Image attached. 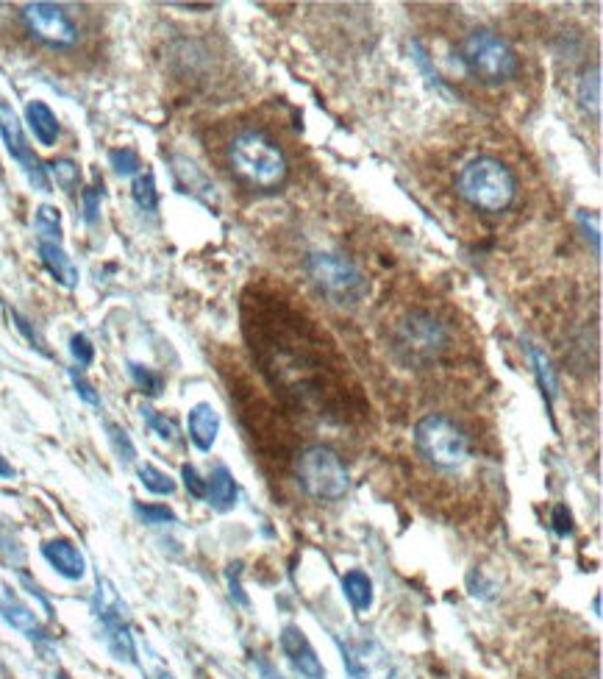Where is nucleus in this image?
I'll list each match as a JSON object with an SVG mask.
<instances>
[{
    "mask_svg": "<svg viewBox=\"0 0 603 679\" xmlns=\"http://www.w3.org/2000/svg\"><path fill=\"white\" fill-rule=\"evenodd\" d=\"M259 671H262L264 679H284V677H281V674H276V668L270 666V663H264V660H262V663H259Z\"/></svg>",
    "mask_w": 603,
    "mask_h": 679,
    "instance_id": "a19ab883",
    "label": "nucleus"
},
{
    "mask_svg": "<svg viewBox=\"0 0 603 679\" xmlns=\"http://www.w3.org/2000/svg\"><path fill=\"white\" fill-rule=\"evenodd\" d=\"M342 593L356 613H367L373 607V579L367 577L362 568H351L342 577Z\"/></svg>",
    "mask_w": 603,
    "mask_h": 679,
    "instance_id": "6ab92c4d",
    "label": "nucleus"
},
{
    "mask_svg": "<svg viewBox=\"0 0 603 679\" xmlns=\"http://www.w3.org/2000/svg\"><path fill=\"white\" fill-rule=\"evenodd\" d=\"M295 476L301 490L315 501H342L351 490V474L345 462L328 446H309L295 457Z\"/></svg>",
    "mask_w": 603,
    "mask_h": 679,
    "instance_id": "39448f33",
    "label": "nucleus"
},
{
    "mask_svg": "<svg viewBox=\"0 0 603 679\" xmlns=\"http://www.w3.org/2000/svg\"><path fill=\"white\" fill-rule=\"evenodd\" d=\"M448 343H451L448 326L428 309H409L395 329V348L412 365L437 362L448 351Z\"/></svg>",
    "mask_w": 603,
    "mask_h": 679,
    "instance_id": "423d86ee",
    "label": "nucleus"
},
{
    "mask_svg": "<svg viewBox=\"0 0 603 679\" xmlns=\"http://www.w3.org/2000/svg\"><path fill=\"white\" fill-rule=\"evenodd\" d=\"M128 373H131V379H134V385H137L139 393H145V396H162L164 390V376L162 373H156L153 368H148V365H139V362H128Z\"/></svg>",
    "mask_w": 603,
    "mask_h": 679,
    "instance_id": "a878e982",
    "label": "nucleus"
},
{
    "mask_svg": "<svg viewBox=\"0 0 603 679\" xmlns=\"http://www.w3.org/2000/svg\"><path fill=\"white\" fill-rule=\"evenodd\" d=\"M45 173H51V179L59 184V190L64 193H76L78 184H81V167L73 162V159H53L45 165Z\"/></svg>",
    "mask_w": 603,
    "mask_h": 679,
    "instance_id": "b1692460",
    "label": "nucleus"
},
{
    "mask_svg": "<svg viewBox=\"0 0 603 679\" xmlns=\"http://www.w3.org/2000/svg\"><path fill=\"white\" fill-rule=\"evenodd\" d=\"M456 193L478 212L501 215L517 198V179L512 167L495 156H478L456 176Z\"/></svg>",
    "mask_w": 603,
    "mask_h": 679,
    "instance_id": "f03ea898",
    "label": "nucleus"
},
{
    "mask_svg": "<svg viewBox=\"0 0 603 679\" xmlns=\"http://www.w3.org/2000/svg\"><path fill=\"white\" fill-rule=\"evenodd\" d=\"M306 276L315 284L317 293L334 307H359L367 295V279L362 270L353 265L351 259L342 254H328L315 251L306 257Z\"/></svg>",
    "mask_w": 603,
    "mask_h": 679,
    "instance_id": "7ed1b4c3",
    "label": "nucleus"
},
{
    "mask_svg": "<svg viewBox=\"0 0 603 679\" xmlns=\"http://www.w3.org/2000/svg\"><path fill=\"white\" fill-rule=\"evenodd\" d=\"M0 618H3L12 629H17L20 635H26L28 641L34 643V646H39V649L51 646L48 629L42 627V621L37 618V613H34L28 604H23V599H20L12 588H6L3 590V596H0Z\"/></svg>",
    "mask_w": 603,
    "mask_h": 679,
    "instance_id": "ddd939ff",
    "label": "nucleus"
},
{
    "mask_svg": "<svg viewBox=\"0 0 603 679\" xmlns=\"http://www.w3.org/2000/svg\"><path fill=\"white\" fill-rule=\"evenodd\" d=\"M106 432H109V443H112L114 454H117L120 460L126 462V465L137 460V446H134L131 435H128L120 423H106Z\"/></svg>",
    "mask_w": 603,
    "mask_h": 679,
    "instance_id": "c85d7f7f",
    "label": "nucleus"
},
{
    "mask_svg": "<svg viewBox=\"0 0 603 679\" xmlns=\"http://www.w3.org/2000/svg\"><path fill=\"white\" fill-rule=\"evenodd\" d=\"M142 418H145V423H148V429H151L153 435L162 437L164 443H176L178 440V423L170 418V415H164V412H156L153 407H142Z\"/></svg>",
    "mask_w": 603,
    "mask_h": 679,
    "instance_id": "bb28decb",
    "label": "nucleus"
},
{
    "mask_svg": "<svg viewBox=\"0 0 603 679\" xmlns=\"http://www.w3.org/2000/svg\"><path fill=\"white\" fill-rule=\"evenodd\" d=\"M156 679H176V677H170L167 671H159V674H156Z\"/></svg>",
    "mask_w": 603,
    "mask_h": 679,
    "instance_id": "79ce46f5",
    "label": "nucleus"
},
{
    "mask_svg": "<svg viewBox=\"0 0 603 679\" xmlns=\"http://www.w3.org/2000/svg\"><path fill=\"white\" fill-rule=\"evenodd\" d=\"M137 476L139 482H142V487H145L148 493H153V496H173V493H176L178 487L176 479H170V476L164 474V471H159V468L151 465V462L139 465Z\"/></svg>",
    "mask_w": 603,
    "mask_h": 679,
    "instance_id": "393cba45",
    "label": "nucleus"
},
{
    "mask_svg": "<svg viewBox=\"0 0 603 679\" xmlns=\"http://www.w3.org/2000/svg\"><path fill=\"white\" fill-rule=\"evenodd\" d=\"M228 165L239 181L253 190L273 193L284 187L289 176V165L278 142L262 129H245L228 145Z\"/></svg>",
    "mask_w": 603,
    "mask_h": 679,
    "instance_id": "f257e3e1",
    "label": "nucleus"
},
{
    "mask_svg": "<svg viewBox=\"0 0 603 679\" xmlns=\"http://www.w3.org/2000/svg\"><path fill=\"white\" fill-rule=\"evenodd\" d=\"M551 524H553V532H556L559 538L573 535V515H570V510H567V504H556V507H553Z\"/></svg>",
    "mask_w": 603,
    "mask_h": 679,
    "instance_id": "e433bc0d",
    "label": "nucleus"
},
{
    "mask_svg": "<svg viewBox=\"0 0 603 679\" xmlns=\"http://www.w3.org/2000/svg\"><path fill=\"white\" fill-rule=\"evenodd\" d=\"M23 23H26L28 34L39 39L48 48H76L78 42V28L73 23V17L64 12V6L59 3H28L23 6Z\"/></svg>",
    "mask_w": 603,
    "mask_h": 679,
    "instance_id": "1a4fd4ad",
    "label": "nucleus"
},
{
    "mask_svg": "<svg viewBox=\"0 0 603 679\" xmlns=\"http://www.w3.org/2000/svg\"><path fill=\"white\" fill-rule=\"evenodd\" d=\"M220 412L214 410L212 404H195L187 415V429L189 440L198 451H212V446L217 443V435H220Z\"/></svg>",
    "mask_w": 603,
    "mask_h": 679,
    "instance_id": "2eb2a0df",
    "label": "nucleus"
},
{
    "mask_svg": "<svg viewBox=\"0 0 603 679\" xmlns=\"http://www.w3.org/2000/svg\"><path fill=\"white\" fill-rule=\"evenodd\" d=\"M0 479H14L12 462L6 460V457H3V454H0Z\"/></svg>",
    "mask_w": 603,
    "mask_h": 679,
    "instance_id": "ea45409f",
    "label": "nucleus"
},
{
    "mask_svg": "<svg viewBox=\"0 0 603 679\" xmlns=\"http://www.w3.org/2000/svg\"><path fill=\"white\" fill-rule=\"evenodd\" d=\"M12 321L17 323V329H20V334H23V337H26V340H28V346L37 348L42 357H51V351L45 348V340H42V334H39L37 329H34V326H31V321H28V318H23V315H20L17 309H12Z\"/></svg>",
    "mask_w": 603,
    "mask_h": 679,
    "instance_id": "473e14b6",
    "label": "nucleus"
},
{
    "mask_svg": "<svg viewBox=\"0 0 603 679\" xmlns=\"http://www.w3.org/2000/svg\"><path fill=\"white\" fill-rule=\"evenodd\" d=\"M70 354L76 359V368H81V371L95 362V346H92L87 334H73L70 337Z\"/></svg>",
    "mask_w": 603,
    "mask_h": 679,
    "instance_id": "7c9ffc66",
    "label": "nucleus"
},
{
    "mask_svg": "<svg viewBox=\"0 0 603 679\" xmlns=\"http://www.w3.org/2000/svg\"><path fill=\"white\" fill-rule=\"evenodd\" d=\"M578 101L592 117H601V70L592 67L578 84Z\"/></svg>",
    "mask_w": 603,
    "mask_h": 679,
    "instance_id": "5701e85b",
    "label": "nucleus"
},
{
    "mask_svg": "<svg viewBox=\"0 0 603 679\" xmlns=\"http://www.w3.org/2000/svg\"><path fill=\"white\" fill-rule=\"evenodd\" d=\"M39 551H42V557L48 560V565H51L53 571H56L59 577L67 579V582H81V579L87 577V560H84V554H81V549H78L73 540L67 538L45 540Z\"/></svg>",
    "mask_w": 603,
    "mask_h": 679,
    "instance_id": "4468645a",
    "label": "nucleus"
},
{
    "mask_svg": "<svg viewBox=\"0 0 603 679\" xmlns=\"http://www.w3.org/2000/svg\"><path fill=\"white\" fill-rule=\"evenodd\" d=\"M578 223H581V229L587 231V240H592V248H595V254H601V234H598V218H590L587 212H581V215H578Z\"/></svg>",
    "mask_w": 603,
    "mask_h": 679,
    "instance_id": "58836bf2",
    "label": "nucleus"
},
{
    "mask_svg": "<svg viewBox=\"0 0 603 679\" xmlns=\"http://www.w3.org/2000/svg\"><path fill=\"white\" fill-rule=\"evenodd\" d=\"M101 198H103V184H92L84 190L81 201H84V220L89 226H95L101 218Z\"/></svg>",
    "mask_w": 603,
    "mask_h": 679,
    "instance_id": "2f4dec72",
    "label": "nucleus"
},
{
    "mask_svg": "<svg viewBox=\"0 0 603 679\" xmlns=\"http://www.w3.org/2000/svg\"><path fill=\"white\" fill-rule=\"evenodd\" d=\"M37 251H39V262H42V268L48 270V273H51L56 282L62 284V287H67V290L78 287L76 262L67 257V251H64L62 245H59V243H37Z\"/></svg>",
    "mask_w": 603,
    "mask_h": 679,
    "instance_id": "dca6fc26",
    "label": "nucleus"
},
{
    "mask_svg": "<svg viewBox=\"0 0 603 679\" xmlns=\"http://www.w3.org/2000/svg\"><path fill=\"white\" fill-rule=\"evenodd\" d=\"M0 140L6 145V151L12 156L17 165L23 167L26 179L31 181V187L39 190V193H48L51 184H48V173H45V165L39 162L34 148L28 145L26 131H23V123L14 112V106L6 98H0Z\"/></svg>",
    "mask_w": 603,
    "mask_h": 679,
    "instance_id": "9d476101",
    "label": "nucleus"
},
{
    "mask_svg": "<svg viewBox=\"0 0 603 679\" xmlns=\"http://www.w3.org/2000/svg\"><path fill=\"white\" fill-rule=\"evenodd\" d=\"M412 51H415V62L420 67H423V73H426V76H428V81H431V84H434L437 90L448 95V87L442 84V78L437 76V70H431V65H428V59H426V51L420 48V42H412Z\"/></svg>",
    "mask_w": 603,
    "mask_h": 679,
    "instance_id": "4c0bfd02",
    "label": "nucleus"
},
{
    "mask_svg": "<svg viewBox=\"0 0 603 679\" xmlns=\"http://www.w3.org/2000/svg\"><path fill=\"white\" fill-rule=\"evenodd\" d=\"M181 479H184V487H187V493L192 496V499H206V479H203L201 474H198V468L195 465H184L181 468Z\"/></svg>",
    "mask_w": 603,
    "mask_h": 679,
    "instance_id": "f704fd0d",
    "label": "nucleus"
},
{
    "mask_svg": "<svg viewBox=\"0 0 603 679\" xmlns=\"http://www.w3.org/2000/svg\"><path fill=\"white\" fill-rule=\"evenodd\" d=\"M92 607H95V615L101 621L103 641L109 646L114 660L137 663V646H134V635H131V624H128V610L109 579L98 577Z\"/></svg>",
    "mask_w": 603,
    "mask_h": 679,
    "instance_id": "6e6552de",
    "label": "nucleus"
},
{
    "mask_svg": "<svg viewBox=\"0 0 603 679\" xmlns=\"http://www.w3.org/2000/svg\"><path fill=\"white\" fill-rule=\"evenodd\" d=\"M340 649L353 679H395L390 652L373 638H345L340 641Z\"/></svg>",
    "mask_w": 603,
    "mask_h": 679,
    "instance_id": "9b49d317",
    "label": "nucleus"
},
{
    "mask_svg": "<svg viewBox=\"0 0 603 679\" xmlns=\"http://www.w3.org/2000/svg\"><path fill=\"white\" fill-rule=\"evenodd\" d=\"M415 446L420 457L437 468H459L470 457V440L465 432L451 418L437 415V412L417 421Z\"/></svg>",
    "mask_w": 603,
    "mask_h": 679,
    "instance_id": "0eeeda50",
    "label": "nucleus"
},
{
    "mask_svg": "<svg viewBox=\"0 0 603 679\" xmlns=\"http://www.w3.org/2000/svg\"><path fill=\"white\" fill-rule=\"evenodd\" d=\"M70 382H73V387H76V393L81 401H87L89 407H101V396H98V390L89 385L87 376H84L81 368H70Z\"/></svg>",
    "mask_w": 603,
    "mask_h": 679,
    "instance_id": "72a5a7b5",
    "label": "nucleus"
},
{
    "mask_svg": "<svg viewBox=\"0 0 603 679\" xmlns=\"http://www.w3.org/2000/svg\"><path fill=\"white\" fill-rule=\"evenodd\" d=\"M459 59L467 67V73L481 81V84H506L520 73V59H517L515 48L498 37L495 31L478 28L473 34H467L462 48H459Z\"/></svg>",
    "mask_w": 603,
    "mask_h": 679,
    "instance_id": "20e7f679",
    "label": "nucleus"
},
{
    "mask_svg": "<svg viewBox=\"0 0 603 679\" xmlns=\"http://www.w3.org/2000/svg\"><path fill=\"white\" fill-rule=\"evenodd\" d=\"M134 513L142 524L148 526H162V524H176L178 515L167 507V504H145V501H134Z\"/></svg>",
    "mask_w": 603,
    "mask_h": 679,
    "instance_id": "cd10ccee",
    "label": "nucleus"
},
{
    "mask_svg": "<svg viewBox=\"0 0 603 679\" xmlns=\"http://www.w3.org/2000/svg\"><path fill=\"white\" fill-rule=\"evenodd\" d=\"M109 162L117 176H137L139 173V156L134 148H114L109 154Z\"/></svg>",
    "mask_w": 603,
    "mask_h": 679,
    "instance_id": "c756f323",
    "label": "nucleus"
},
{
    "mask_svg": "<svg viewBox=\"0 0 603 679\" xmlns=\"http://www.w3.org/2000/svg\"><path fill=\"white\" fill-rule=\"evenodd\" d=\"M34 231L39 243H59L62 245V212L51 204H42L34 218Z\"/></svg>",
    "mask_w": 603,
    "mask_h": 679,
    "instance_id": "412c9836",
    "label": "nucleus"
},
{
    "mask_svg": "<svg viewBox=\"0 0 603 679\" xmlns=\"http://www.w3.org/2000/svg\"><path fill=\"white\" fill-rule=\"evenodd\" d=\"M239 574H242V565H239V563L228 565V571H226L228 593H231V599H234V602H237L239 607H248V604H251V599H248V596H245V590H242Z\"/></svg>",
    "mask_w": 603,
    "mask_h": 679,
    "instance_id": "c9c22d12",
    "label": "nucleus"
},
{
    "mask_svg": "<svg viewBox=\"0 0 603 679\" xmlns=\"http://www.w3.org/2000/svg\"><path fill=\"white\" fill-rule=\"evenodd\" d=\"M528 357H531V365H534V376H537V385H540L542 398H545V407L553 410V401L559 396V379H556V368H553L551 357L537 346H528Z\"/></svg>",
    "mask_w": 603,
    "mask_h": 679,
    "instance_id": "aec40b11",
    "label": "nucleus"
},
{
    "mask_svg": "<svg viewBox=\"0 0 603 679\" xmlns=\"http://www.w3.org/2000/svg\"><path fill=\"white\" fill-rule=\"evenodd\" d=\"M131 198H134V204H137L142 212H156V209H159V190H156V179H153L151 170H145V173H137V176H134Z\"/></svg>",
    "mask_w": 603,
    "mask_h": 679,
    "instance_id": "4be33fe9",
    "label": "nucleus"
},
{
    "mask_svg": "<svg viewBox=\"0 0 603 679\" xmlns=\"http://www.w3.org/2000/svg\"><path fill=\"white\" fill-rule=\"evenodd\" d=\"M237 499L239 487L234 474L228 471L226 465H214L212 474L206 479V501L212 504L217 513H228V510H234Z\"/></svg>",
    "mask_w": 603,
    "mask_h": 679,
    "instance_id": "f3484780",
    "label": "nucleus"
},
{
    "mask_svg": "<svg viewBox=\"0 0 603 679\" xmlns=\"http://www.w3.org/2000/svg\"><path fill=\"white\" fill-rule=\"evenodd\" d=\"M26 123L28 129L34 131V137L39 140V145L53 148V145L59 142V134H62L59 117H56V112H53L45 101H28Z\"/></svg>",
    "mask_w": 603,
    "mask_h": 679,
    "instance_id": "a211bd4d",
    "label": "nucleus"
},
{
    "mask_svg": "<svg viewBox=\"0 0 603 679\" xmlns=\"http://www.w3.org/2000/svg\"><path fill=\"white\" fill-rule=\"evenodd\" d=\"M281 652L289 660V666L295 668L303 679H326V666L320 663L315 646L309 643L306 632L295 624H287L281 629Z\"/></svg>",
    "mask_w": 603,
    "mask_h": 679,
    "instance_id": "f8f14e48",
    "label": "nucleus"
}]
</instances>
